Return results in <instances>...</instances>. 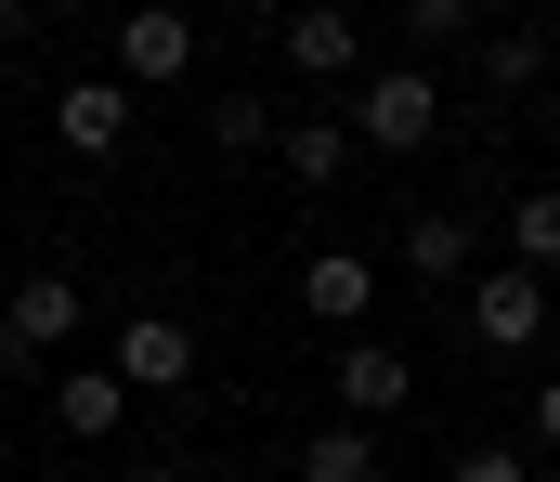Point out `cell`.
<instances>
[{"label":"cell","instance_id":"6da1fadb","mask_svg":"<svg viewBox=\"0 0 560 482\" xmlns=\"http://www.w3.org/2000/svg\"><path fill=\"white\" fill-rule=\"evenodd\" d=\"M339 131H352V157H365V144L418 157V144H443V79H430V66H365V79H352V118H339Z\"/></svg>","mask_w":560,"mask_h":482},{"label":"cell","instance_id":"7a4b0ae2","mask_svg":"<svg viewBox=\"0 0 560 482\" xmlns=\"http://www.w3.org/2000/svg\"><path fill=\"white\" fill-rule=\"evenodd\" d=\"M105 365H118V391H156V404H170V391H196V326L183 314H131L118 326V339H105Z\"/></svg>","mask_w":560,"mask_h":482},{"label":"cell","instance_id":"3957f363","mask_svg":"<svg viewBox=\"0 0 560 482\" xmlns=\"http://www.w3.org/2000/svg\"><path fill=\"white\" fill-rule=\"evenodd\" d=\"M469 339H482V352H535V339H548V274H522V261H495V274H469Z\"/></svg>","mask_w":560,"mask_h":482},{"label":"cell","instance_id":"277c9868","mask_svg":"<svg viewBox=\"0 0 560 482\" xmlns=\"http://www.w3.org/2000/svg\"><path fill=\"white\" fill-rule=\"evenodd\" d=\"M79 314H92V301H79V274H26V287L0 301V365L66 352V339H79Z\"/></svg>","mask_w":560,"mask_h":482},{"label":"cell","instance_id":"5b68a950","mask_svg":"<svg viewBox=\"0 0 560 482\" xmlns=\"http://www.w3.org/2000/svg\"><path fill=\"white\" fill-rule=\"evenodd\" d=\"M170 79H196V26H183L170 0L118 13V92H170Z\"/></svg>","mask_w":560,"mask_h":482},{"label":"cell","instance_id":"8992f818","mask_svg":"<svg viewBox=\"0 0 560 482\" xmlns=\"http://www.w3.org/2000/svg\"><path fill=\"white\" fill-rule=\"evenodd\" d=\"M339 404H352V418L418 404V352H405V339H378V326H352V339H339Z\"/></svg>","mask_w":560,"mask_h":482},{"label":"cell","instance_id":"52a82bcc","mask_svg":"<svg viewBox=\"0 0 560 482\" xmlns=\"http://www.w3.org/2000/svg\"><path fill=\"white\" fill-rule=\"evenodd\" d=\"M275 52H287V66H300V79H365V26H352L339 0H287Z\"/></svg>","mask_w":560,"mask_h":482},{"label":"cell","instance_id":"ba28073f","mask_svg":"<svg viewBox=\"0 0 560 482\" xmlns=\"http://www.w3.org/2000/svg\"><path fill=\"white\" fill-rule=\"evenodd\" d=\"M365 301H378V261H365V248H313V261H300V314H313V326H339V339H352Z\"/></svg>","mask_w":560,"mask_h":482},{"label":"cell","instance_id":"9c48e42d","mask_svg":"<svg viewBox=\"0 0 560 482\" xmlns=\"http://www.w3.org/2000/svg\"><path fill=\"white\" fill-rule=\"evenodd\" d=\"M275 169L300 183V196H326V183L352 169V131H339L326 105H313V118H275Z\"/></svg>","mask_w":560,"mask_h":482},{"label":"cell","instance_id":"30bf717a","mask_svg":"<svg viewBox=\"0 0 560 482\" xmlns=\"http://www.w3.org/2000/svg\"><path fill=\"white\" fill-rule=\"evenodd\" d=\"M52 131H66L79 157H118V144H131V92H118V79H66V105H52Z\"/></svg>","mask_w":560,"mask_h":482},{"label":"cell","instance_id":"8fae6325","mask_svg":"<svg viewBox=\"0 0 560 482\" xmlns=\"http://www.w3.org/2000/svg\"><path fill=\"white\" fill-rule=\"evenodd\" d=\"M52 418H66L79 444H118V431H131V391H118V365H66V378H52Z\"/></svg>","mask_w":560,"mask_h":482},{"label":"cell","instance_id":"7c38bea8","mask_svg":"<svg viewBox=\"0 0 560 482\" xmlns=\"http://www.w3.org/2000/svg\"><path fill=\"white\" fill-rule=\"evenodd\" d=\"M405 274H418V287H469V222H456V209H418V222H405Z\"/></svg>","mask_w":560,"mask_h":482},{"label":"cell","instance_id":"4fadbf2b","mask_svg":"<svg viewBox=\"0 0 560 482\" xmlns=\"http://www.w3.org/2000/svg\"><path fill=\"white\" fill-rule=\"evenodd\" d=\"M300 482H378V431H365V418H326V431L300 444Z\"/></svg>","mask_w":560,"mask_h":482},{"label":"cell","instance_id":"5bb4252c","mask_svg":"<svg viewBox=\"0 0 560 482\" xmlns=\"http://www.w3.org/2000/svg\"><path fill=\"white\" fill-rule=\"evenodd\" d=\"M469 79H482V92H535V79H548V39H535V26H495V39H469Z\"/></svg>","mask_w":560,"mask_h":482},{"label":"cell","instance_id":"9a60e30c","mask_svg":"<svg viewBox=\"0 0 560 482\" xmlns=\"http://www.w3.org/2000/svg\"><path fill=\"white\" fill-rule=\"evenodd\" d=\"M509 261H522V274H560V183H535V196L509 209Z\"/></svg>","mask_w":560,"mask_h":482},{"label":"cell","instance_id":"2e32d148","mask_svg":"<svg viewBox=\"0 0 560 482\" xmlns=\"http://www.w3.org/2000/svg\"><path fill=\"white\" fill-rule=\"evenodd\" d=\"M209 144L222 157H275V105L261 92H209Z\"/></svg>","mask_w":560,"mask_h":482},{"label":"cell","instance_id":"e0dca14e","mask_svg":"<svg viewBox=\"0 0 560 482\" xmlns=\"http://www.w3.org/2000/svg\"><path fill=\"white\" fill-rule=\"evenodd\" d=\"M405 26H418V66H430V39H469L482 0H405Z\"/></svg>","mask_w":560,"mask_h":482},{"label":"cell","instance_id":"ac0fdd59","mask_svg":"<svg viewBox=\"0 0 560 482\" xmlns=\"http://www.w3.org/2000/svg\"><path fill=\"white\" fill-rule=\"evenodd\" d=\"M456 482H535V457H522V444H469V457H456Z\"/></svg>","mask_w":560,"mask_h":482},{"label":"cell","instance_id":"d6986e66","mask_svg":"<svg viewBox=\"0 0 560 482\" xmlns=\"http://www.w3.org/2000/svg\"><path fill=\"white\" fill-rule=\"evenodd\" d=\"M535 444H548V457H560V378H548V391H535Z\"/></svg>","mask_w":560,"mask_h":482},{"label":"cell","instance_id":"ffe728a7","mask_svg":"<svg viewBox=\"0 0 560 482\" xmlns=\"http://www.w3.org/2000/svg\"><path fill=\"white\" fill-rule=\"evenodd\" d=\"M26 13H39V0H0V39H26Z\"/></svg>","mask_w":560,"mask_h":482},{"label":"cell","instance_id":"44dd1931","mask_svg":"<svg viewBox=\"0 0 560 482\" xmlns=\"http://www.w3.org/2000/svg\"><path fill=\"white\" fill-rule=\"evenodd\" d=\"M105 482H183V470H156V457H143V470H105Z\"/></svg>","mask_w":560,"mask_h":482},{"label":"cell","instance_id":"7402d4cb","mask_svg":"<svg viewBox=\"0 0 560 482\" xmlns=\"http://www.w3.org/2000/svg\"><path fill=\"white\" fill-rule=\"evenodd\" d=\"M0 105H13V39H0Z\"/></svg>","mask_w":560,"mask_h":482},{"label":"cell","instance_id":"603a6c76","mask_svg":"<svg viewBox=\"0 0 560 482\" xmlns=\"http://www.w3.org/2000/svg\"><path fill=\"white\" fill-rule=\"evenodd\" d=\"M495 13H509V26H535V0H495Z\"/></svg>","mask_w":560,"mask_h":482},{"label":"cell","instance_id":"cb8c5ba5","mask_svg":"<svg viewBox=\"0 0 560 482\" xmlns=\"http://www.w3.org/2000/svg\"><path fill=\"white\" fill-rule=\"evenodd\" d=\"M196 482H248V470H222V457H209V470H196Z\"/></svg>","mask_w":560,"mask_h":482},{"label":"cell","instance_id":"d4e9b609","mask_svg":"<svg viewBox=\"0 0 560 482\" xmlns=\"http://www.w3.org/2000/svg\"><path fill=\"white\" fill-rule=\"evenodd\" d=\"M39 13H92V0H39Z\"/></svg>","mask_w":560,"mask_h":482}]
</instances>
